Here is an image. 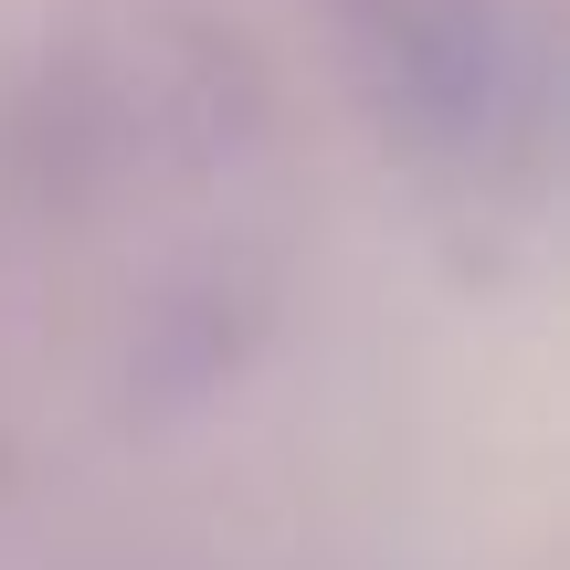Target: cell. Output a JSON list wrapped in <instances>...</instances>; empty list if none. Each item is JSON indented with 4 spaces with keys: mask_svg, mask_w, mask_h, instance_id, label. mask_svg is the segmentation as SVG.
<instances>
[{
    "mask_svg": "<svg viewBox=\"0 0 570 570\" xmlns=\"http://www.w3.org/2000/svg\"><path fill=\"white\" fill-rule=\"evenodd\" d=\"M370 32L391 42V96L423 127H454V138H487L508 117V75H497V32L475 0H391L370 11Z\"/></svg>",
    "mask_w": 570,
    "mask_h": 570,
    "instance_id": "6da1fadb",
    "label": "cell"
}]
</instances>
